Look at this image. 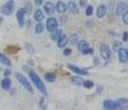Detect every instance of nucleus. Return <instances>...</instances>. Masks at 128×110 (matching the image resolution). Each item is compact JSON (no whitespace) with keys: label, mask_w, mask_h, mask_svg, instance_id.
Returning <instances> with one entry per match:
<instances>
[{"label":"nucleus","mask_w":128,"mask_h":110,"mask_svg":"<svg viewBox=\"0 0 128 110\" xmlns=\"http://www.w3.org/2000/svg\"><path fill=\"white\" fill-rule=\"evenodd\" d=\"M0 62L4 63V65H6V66H10V65H12L10 60H9L6 56H5V54H3L2 52H0Z\"/></svg>","instance_id":"21"},{"label":"nucleus","mask_w":128,"mask_h":110,"mask_svg":"<svg viewBox=\"0 0 128 110\" xmlns=\"http://www.w3.org/2000/svg\"><path fill=\"white\" fill-rule=\"evenodd\" d=\"M84 87H86V89H91L94 86V84H93V81H89V80H86V81H84Z\"/></svg>","instance_id":"26"},{"label":"nucleus","mask_w":128,"mask_h":110,"mask_svg":"<svg viewBox=\"0 0 128 110\" xmlns=\"http://www.w3.org/2000/svg\"><path fill=\"white\" fill-rule=\"evenodd\" d=\"M103 105L105 110H117V103L113 100H105Z\"/></svg>","instance_id":"12"},{"label":"nucleus","mask_w":128,"mask_h":110,"mask_svg":"<svg viewBox=\"0 0 128 110\" xmlns=\"http://www.w3.org/2000/svg\"><path fill=\"white\" fill-rule=\"evenodd\" d=\"M123 41H128V33L127 32L123 33Z\"/></svg>","instance_id":"32"},{"label":"nucleus","mask_w":128,"mask_h":110,"mask_svg":"<svg viewBox=\"0 0 128 110\" xmlns=\"http://www.w3.org/2000/svg\"><path fill=\"white\" fill-rule=\"evenodd\" d=\"M94 8L91 6V5H88L86 6V9H85V14L88 15V16H90V15H93V13H94V10H93Z\"/></svg>","instance_id":"25"},{"label":"nucleus","mask_w":128,"mask_h":110,"mask_svg":"<svg viewBox=\"0 0 128 110\" xmlns=\"http://www.w3.org/2000/svg\"><path fill=\"white\" fill-rule=\"evenodd\" d=\"M34 4L40 6V5H42V4H43V0H34Z\"/></svg>","instance_id":"30"},{"label":"nucleus","mask_w":128,"mask_h":110,"mask_svg":"<svg viewBox=\"0 0 128 110\" xmlns=\"http://www.w3.org/2000/svg\"><path fill=\"white\" fill-rule=\"evenodd\" d=\"M44 28H46V25H43L42 23H38L37 25H36V29H34V32L37 33V34H41V33H43Z\"/></svg>","instance_id":"23"},{"label":"nucleus","mask_w":128,"mask_h":110,"mask_svg":"<svg viewBox=\"0 0 128 110\" xmlns=\"http://www.w3.org/2000/svg\"><path fill=\"white\" fill-rule=\"evenodd\" d=\"M56 11H57L58 14H65V13L67 11V4L64 3L62 0L57 1V4H56Z\"/></svg>","instance_id":"8"},{"label":"nucleus","mask_w":128,"mask_h":110,"mask_svg":"<svg viewBox=\"0 0 128 110\" xmlns=\"http://www.w3.org/2000/svg\"><path fill=\"white\" fill-rule=\"evenodd\" d=\"M61 35H62V30L61 29H56L54 32H52V35H51V38L53 41H58L61 38Z\"/></svg>","instance_id":"19"},{"label":"nucleus","mask_w":128,"mask_h":110,"mask_svg":"<svg viewBox=\"0 0 128 110\" xmlns=\"http://www.w3.org/2000/svg\"><path fill=\"white\" fill-rule=\"evenodd\" d=\"M80 5H81V6H85V5H86V1H85V0H81V3H80Z\"/></svg>","instance_id":"35"},{"label":"nucleus","mask_w":128,"mask_h":110,"mask_svg":"<svg viewBox=\"0 0 128 110\" xmlns=\"http://www.w3.org/2000/svg\"><path fill=\"white\" fill-rule=\"evenodd\" d=\"M4 75H5V76L12 75V70H5V71H4Z\"/></svg>","instance_id":"31"},{"label":"nucleus","mask_w":128,"mask_h":110,"mask_svg":"<svg viewBox=\"0 0 128 110\" xmlns=\"http://www.w3.org/2000/svg\"><path fill=\"white\" fill-rule=\"evenodd\" d=\"M2 87H3L4 90H9V89L12 87V80H10L9 77H5V79L2 81Z\"/></svg>","instance_id":"18"},{"label":"nucleus","mask_w":128,"mask_h":110,"mask_svg":"<svg viewBox=\"0 0 128 110\" xmlns=\"http://www.w3.org/2000/svg\"><path fill=\"white\" fill-rule=\"evenodd\" d=\"M72 43H76V35H71V39H70Z\"/></svg>","instance_id":"33"},{"label":"nucleus","mask_w":128,"mask_h":110,"mask_svg":"<svg viewBox=\"0 0 128 110\" xmlns=\"http://www.w3.org/2000/svg\"><path fill=\"white\" fill-rule=\"evenodd\" d=\"M57 27H58L57 19H54L53 16H50L48 19H47V22H46V28H47V30H48V32H54V30L57 29Z\"/></svg>","instance_id":"5"},{"label":"nucleus","mask_w":128,"mask_h":110,"mask_svg":"<svg viewBox=\"0 0 128 110\" xmlns=\"http://www.w3.org/2000/svg\"><path fill=\"white\" fill-rule=\"evenodd\" d=\"M71 80H72V82H74L75 85H79V86L84 84V81H82V79H81V77H78V76H76V77H72Z\"/></svg>","instance_id":"24"},{"label":"nucleus","mask_w":128,"mask_h":110,"mask_svg":"<svg viewBox=\"0 0 128 110\" xmlns=\"http://www.w3.org/2000/svg\"><path fill=\"white\" fill-rule=\"evenodd\" d=\"M2 22H3V18H0V24H2Z\"/></svg>","instance_id":"36"},{"label":"nucleus","mask_w":128,"mask_h":110,"mask_svg":"<svg viewBox=\"0 0 128 110\" xmlns=\"http://www.w3.org/2000/svg\"><path fill=\"white\" fill-rule=\"evenodd\" d=\"M78 47H79V51L80 52H84L86 48H89V43L86 42V41H79V43H78Z\"/></svg>","instance_id":"20"},{"label":"nucleus","mask_w":128,"mask_h":110,"mask_svg":"<svg viewBox=\"0 0 128 110\" xmlns=\"http://www.w3.org/2000/svg\"><path fill=\"white\" fill-rule=\"evenodd\" d=\"M24 16H26V9H18V13H16V20H18V24L19 27H23L24 25Z\"/></svg>","instance_id":"6"},{"label":"nucleus","mask_w":128,"mask_h":110,"mask_svg":"<svg viewBox=\"0 0 128 110\" xmlns=\"http://www.w3.org/2000/svg\"><path fill=\"white\" fill-rule=\"evenodd\" d=\"M118 58H119V61H122V62H127V61H128V53H127V49L120 48V49L118 51Z\"/></svg>","instance_id":"14"},{"label":"nucleus","mask_w":128,"mask_h":110,"mask_svg":"<svg viewBox=\"0 0 128 110\" xmlns=\"http://www.w3.org/2000/svg\"><path fill=\"white\" fill-rule=\"evenodd\" d=\"M43 19H44V13L41 9H37V10L34 11V20L37 22V23H41Z\"/></svg>","instance_id":"15"},{"label":"nucleus","mask_w":128,"mask_h":110,"mask_svg":"<svg viewBox=\"0 0 128 110\" xmlns=\"http://www.w3.org/2000/svg\"><path fill=\"white\" fill-rule=\"evenodd\" d=\"M54 11H56V6H54L51 1H47L44 4V13L48 14V15H52Z\"/></svg>","instance_id":"11"},{"label":"nucleus","mask_w":128,"mask_h":110,"mask_svg":"<svg viewBox=\"0 0 128 110\" xmlns=\"http://www.w3.org/2000/svg\"><path fill=\"white\" fill-rule=\"evenodd\" d=\"M67 67H68V70L74 71L75 73H78V75H88V71H86V70L80 68V67H78V66H75V65H68Z\"/></svg>","instance_id":"10"},{"label":"nucleus","mask_w":128,"mask_h":110,"mask_svg":"<svg viewBox=\"0 0 128 110\" xmlns=\"http://www.w3.org/2000/svg\"><path fill=\"white\" fill-rule=\"evenodd\" d=\"M127 53H128V48H127Z\"/></svg>","instance_id":"37"},{"label":"nucleus","mask_w":128,"mask_h":110,"mask_svg":"<svg viewBox=\"0 0 128 110\" xmlns=\"http://www.w3.org/2000/svg\"><path fill=\"white\" fill-rule=\"evenodd\" d=\"M9 1H12V0H9Z\"/></svg>","instance_id":"38"},{"label":"nucleus","mask_w":128,"mask_h":110,"mask_svg":"<svg viewBox=\"0 0 128 110\" xmlns=\"http://www.w3.org/2000/svg\"><path fill=\"white\" fill-rule=\"evenodd\" d=\"M71 52H72V51H71L70 48H66V49L64 51V56H70V54H71Z\"/></svg>","instance_id":"28"},{"label":"nucleus","mask_w":128,"mask_h":110,"mask_svg":"<svg viewBox=\"0 0 128 110\" xmlns=\"http://www.w3.org/2000/svg\"><path fill=\"white\" fill-rule=\"evenodd\" d=\"M29 79L32 80V82L34 84V86L37 87L40 91L42 94H47V89H46V86H44V84L42 82V80L40 79V76L37 75V73H36L33 70H29Z\"/></svg>","instance_id":"1"},{"label":"nucleus","mask_w":128,"mask_h":110,"mask_svg":"<svg viewBox=\"0 0 128 110\" xmlns=\"http://www.w3.org/2000/svg\"><path fill=\"white\" fill-rule=\"evenodd\" d=\"M127 11H128V5H127V3L119 1V3L117 4V13H118L119 15H124Z\"/></svg>","instance_id":"7"},{"label":"nucleus","mask_w":128,"mask_h":110,"mask_svg":"<svg viewBox=\"0 0 128 110\" xmlns=\"http://www.w3.org/2000/svg\"><path fill=\"white\" fill-rule=\"evenodd\" d=\"M116 103H117V109H119V110L128 109V99H126V98H120V99H118Z\"/></svg>","instance_id":"9"},{"label":"nucleus","mask_w":128,"mask_h":110,"mask_svg":"<svg viewBox=\"0 0 128 110\" xmlns=\"http://www.w3.org/2000/svg\"><path fill=\"white\" fill-rule=\"evenodd\" d=\"M114 48H116V49H118V48H120V43H118V42H116V43H114ZM118 51H119V49H118Z\"/></svg>","instance_id":"34"},{"label":"nucleus","mask_w":128,"mask_h":110,"mask_svg":"<svg viewBox=\"0 0 128 110\" xmlns=\"http://www.w3.org/2000/svg\"><path fill=\"white\" fill-rule=\"evenodd\" d=\"M100 56L105 61L110 60V57H112V49H110V47H109L108 44H102V47H100Z\"/></svg>","instance_id":"3"},{"label":"nucleus","mask_w":128,"mask_h":110,"mask_svg":"<svg viewBox=\"0 0 128 110\" xmlns=\"http://www.w3.org/2000/svg\"><path fill=\"white\" fill-rule=\"evenodd\" d=\"M67 10H68V13H71V14H78V13H79V6H78L74 1H68V4H67Z\"/></svg>","instance_id":"13"},{"label":"nucleus","mask_w":128,"mask_h":110,"mask_svg":"<svg viewBox=\"0 0 128 110\" xmlns=\"http://www.w3.org/2000/svg\"><path fill=\"white\" fill-rule=\"evenodd\" d=\"M46 80L48 81V82H53L54 80H56V73H52V72H48V73H46Z\"/></svg>","instance_id":"22"},{"label":"nucleus","mask_w":128,"mask_h":110,"mask_svg":"<svg viewBox=\"0 0 128 110\" xmlns=\"http://www.w3.org/2000/svg\"><path fill=\"white\" fill-rule=\"evenodd\" d=\"M93 52H94V49L89 47V48H86V49H85L84 52H81V53H84V54H91V53H93Z\"/></svg>","instance_id":"27"},{"label":"nucleus","mask_w":128,"mask_h":110,"mask_svg":"<svg viewBox=\"0 0 128 110\" xmlns=\"http://www.w3.org/2000/svg\"><path fill=\"white\" fill-rule=\"evenodd\" d=\"M106 13V6L105 5H99L98 9H96V16L98 18H103Z\"/></svg>","instance_id":"17"},{"label":"nucleus","mask_w":128,"mask_h":110,"mask_svg":"<svg viewBox=\"0 0 128 110\" xmlns=\"http://www.w3.org/2000/svg\"><path fill=\"white\" fill-rule=\"evenodd\" d=\"M123 22H124L126 24H128V11L123 15Z\"/></svg>","instance_id":"29"},{"label":"nucleus","mask_w":128,"mask_h":110,"mask_svg":"<svg viewBox=\"0 0 128 110\" xmlns=\"http://www.w3.org/2000/svg\"><path fill=\"white\" fill-rule=\"evenodd\" d=\"M16 80L19 81L29 93H33V87H32V85H30V82H29V80L24 76V75H22V73H16Z\"/></svg>","instance_id":"2"},{"label":"nucleus","mask_w":128,"mask_h":110,"mask_svg":"<svg viewBox=\"0 0 128 110\" xmlns=\"http://www.w3.org/2000/svg\"><path fill=\"white\" fill-rule=\"evenodd\" d=\"M14 8H15V5H14L13 0H12V1H8V3H5V4L2 6L0 11H2V14H3V15H10V14L14 11Z\"/></svg>","instance_id":"4"},{"label":"nucleus","mask_w":128,"mask_h":110,"mask_svg":"<svg viewBox=\"0 0 128 110\" xmlns=\"http://www.w3.org/2000/svg\"><path fill=\"white\" fill-rule=\"evenodd\" d=\"M67 42H68V37L65 35V34H62V35H61V38L57 41V44H58L60 48H64V47L67 44Z\"/></svg>","instance_id":"16"}]
</instances>
